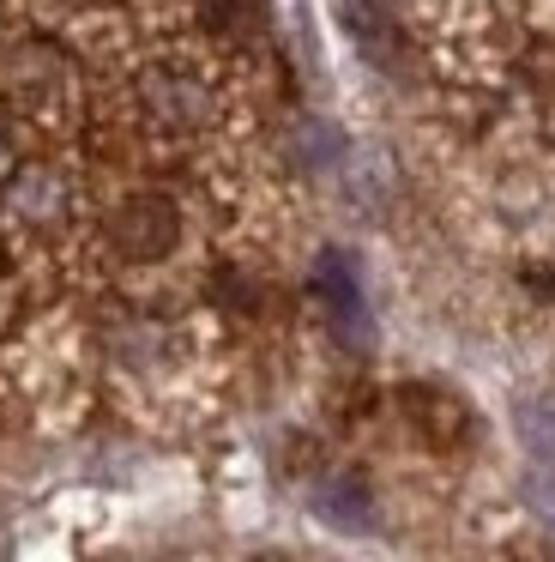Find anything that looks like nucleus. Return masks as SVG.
Here are the masks:
<instances>
[{
  "mask_svg": "<svg viewBox=\"0 0 555 562\" xmlns=\"http://www.w3.org/2000/svg\"><path fill=\"white\" fill-rule=\"evenodd\" d=\"M314 291L326 296V308H332V327L344 333V339H369V308H362V284L356 272H350L344 255H326L320 272H314Z\"/></svg>",
  "mask_w": 555,
  "mask_h": 562,
  "instance_id": "nucleus-3",
  "label": "nucleus"
},
{
  "mask_svg": "<svg viewBox=\"0 0 555 562\" xmlns=\"http://www.w3.org/2000/svg\"><path fill=\"white\" fill-rule=\"evenodd\" d=\"M139 103H145V122L157 134H193V127L212 115V98L193 74H175V67H157V74L139 79Z\"/></svg>",
  "mask_w": 555,
  "mask_h": 562,
  "instance_id": "nucleus-2",
  "label": "nucleus"
},
{
  "mask_svg": "<svg viewBox=\"0 0 555 562\" xmlns=\"http://www.w3.org/2000/svg\"><path fill=\"white\" fill-rule=\"evenodd\" d=\"M60 206H67V188H60L55 170H19V176H12V188H7V212H12V218L48 224Z\"/></svg>",
  "mask_w": 555,
  "mask_h": 562,
  "instance_id": "nucleus-4",
  "label": "nucleus"
},
{
  "mask_svg": "<svg viewBox=\"0 0 555 562\" xmlns=\"http://www.w3.org/2000/svg\"><path fill=\"white\" fill-rule=\"evenodd\" d=\"M519 429H525V453H531V465H537V484L550 490V508H555V400H543V405H525L519 412Z\"/></svg>",
  "mask_w": 555,
  "mask_h": 562,
  "instance_id": "nucleus-5",
  "label": "nucleus"
},
{
  "mask_svg": "<svg viewBox=\"0 0 555 562\" xmlns=\"http://www.w3.org/2000/svg\"><path fill=\"white\" fill-rule=\"evenodd\" d=\"M314 508H320L332 526H344V532H362V526L374 520V514H369V496H362L356 477H326V484L314 490Z\"/></svg>",
  "mask_w": 555,
  "mask_h": 562,
  "instance_id": "nucleus-6",
  "label": "nucleus"
},
{
  "mask_svg": "<svg viewBox=\"0 0 555 562\" xmlns=\"http://www.w3.org/2000/svg\"><path fill=\"white\" fill-rule=\"evenodd\" d=\"M181 236V212L169 194H133L109 218V248L121 260H163Z\"/></svg>",
  "mask_w": 555,
  "mask_h": 562,
  "instance_id": "nucleus-1",
  "label": "nucleus"
}]
</instances>
